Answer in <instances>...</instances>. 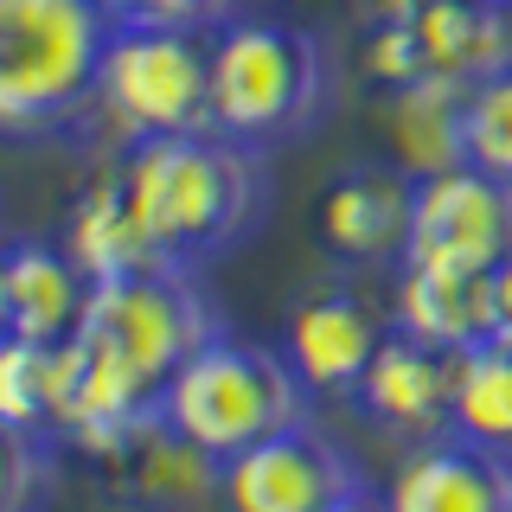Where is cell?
<instances>
[{"label": "cell", "instance_id": "obj_1", "mask_svg": "<svg viewBox=\"0 0 512 512\" xmlns=\"http://www.w3.org/2000/svg\"><path fill=\"white\" fill-rule=\"evenodd\" d=\"M116 173L160 269H186V276H199L205 263L244 244L250 224L263 218V192H269L256 148L218 135V128L128 141Z\"/></svg>", "mask_w": 512, "mask_h": 512}, {"label": "cell", "instance_id": "obj_2", "mask_svg": "<svg viewBox=\"0 0 512 512\" xmlns=\"http://www.w3.org/2000/svg\"><path fill=\"white\" fill-rule=\"evenodd\" d=\"M109 32L103 0H0V135H52L96 109Z\"/></svg>", "mask_w": 512, "mask_h": 512}, {"label": "cell", "instance_id": "obj_3", "mask_svg": "<svg viewBox=\"0 0 512 512\" xmlns=\"http://www.w3.org/2000/svg\"><path fill=\"white\" fill-rule=\"evenodd\" d=\"M327 52L295 20H224L212 32V128L244 148H282L327 109Z\"/></svg>", "mask_w": 512, "mask_h": 512}, {"label": "cell", "instance_id": "obj_4", "mask_svg": "<svg viewBox=\"0 0 512 512\" xmlns=\"http://www.w3.org/2000/svg\"><path fill=\"white\" fill-rule=\"evenodd\" d=\"M308 384L288 365L282 346H256L237 333H212L160 391V416L199 442L212 461H231L244 448L308 423Z\"/></svg>", "mask_w": 512, "mask_h": 512}, {"label": "cell", "instance_id": "obj_5", "mask_svg": "<svg viewBox=\"0 0 512 512\" xmlns=\"http://www.w3.org/2000/svg\"><path fill=\"white\" fill-rule=\"evenodd\" d=\"M96 109L128 141L205 135L212 128V32L116 26L96 77Z\"/></svg>", "mask_w": 512, "mask_h": 512}, {"label": "cell", "instance_id": "obj_6", "mask_svg": "<svg viewBox=\"0 0 512 512\" xmlns=\"http://www.w3.org/2000/svg\"><path fill=\"white\" fill-rule=\"evenodd\" d=\"M365 480L352 455L314 423H295L282 436L244 448L218 468V506L224 512H333Z\"/></svg>", "mask_w": 512, "mask_h": 512}, {"label": "cell", "instance_id": "obj_7", "mask_svg": "<svg viewBox=\"0 0 512 512\" xmlns=\"http://www.w3.org/2000/svg\"><path fill=\"white\" fill-rule=\"evenodd\" d=\"M410 263H448L468 276H493L512 263V180L487 167H455L416 186L410 218Z\"/></svg>", "mask_w": 512, "mask_h": 512}, {"label": "cell", "instance_id": "obj_8", "mask_svg": "<svg viewBox=\"0 0 512 512\" xmlns=\"http://www.w3.org/2000/svg\"><path fill=\"white\" fill-rule=\"evenodd\" d=\"M384 512H512V448L474 436H423L384 480Z\"/></svg>", "mask_w": 512, "mask_h": 512}, {"label": "cell", "instance_id": "obj_9", "mask_svg": "<svg viewBox=\"0 0 512 512\" xmlns=\"http://www.w3.org/2000/svg\"><path fill=\"white\" fill-rule=\"evenodd\" d=\"M384 346V320L365 295L352 288H320V295H301L288 308V327H282V352L288 365L301 372L314 397H340V391H359L365 365L378 359Z\"/></svg>", "mask_w": 512, "mask_h": 512}, {"label": "cell", "instance_id": "obj_10", "mask_svg": "<svg viewBox=\"0 0 512 512\" xmlns=\"http://www.w3.org/2000/svg\"><path fill=\"white\" fill-rule=\"evenodd\" d=\"M218 468L199 442H186L167 416H148L135 436H122L96 461L109 500L135 506V512H192L205 500H218Z\"/></svg>", "mask_w": 512, "mask_h": 512}, {"label": "cell", "instance_id": "obj_11", "mask_svg": "<svg viewBox=\"0 0 512 512\" xmlns=\"http://www.w3.org/2000/svg\"><path fill=\"white\" fill-rule=\"evenodd\" d=\"M410 218H416V180L397 160L378 167H346L320 199V237L333 256L372 269V263H404L410 250Z\"/></svg>", "mask_w": 512, "mask_h": 512}, {"label": "cell", "instance_id": "obj_12", "mask_svg": "<svg viewBox=\"0 0 512 512\" xmlns=\"http://www.w3.org/2000/svg\"><path fill=\"white\" fill-rule=\"evenodd\" d=\"M359 404L397 436H442L455 416V352L416 340V333H384L378 359L359 378Z\"/></svg>", "mask_w": 512, "mask_h": 512}, {"label": "cell", "instance_id": "obj_13", "mask_svg": "<svg viewBox=\"0 0 512 512\" xmlns=\"http://www.w3.org/2000/svg\"><path fill=\"white\" fill-rule=\"evenodd\" d=\"M468 90L461 77H416L384 96V135H391V160L410 173L416 186L436 173L468 167Z\"/></svg>", "mask_w": 512, "mask_h": 512}, {"label": "cell", "instance_id": "obj_14", "mask_svg": "<svg viewBox=\"0 0 512 512\" xmlns=\"http://www.w3.org/2000/svg\"><path fill=\"white\" fill-rule=\"evenodd\" d=\"M391 314H397V333L461 352L487 340L493 327V276H468V269H448V263H410L404 256L397 288H391Z\"/></svg>", "mask_w": 512, "mask_h": 512}, {"label": "cell", "instance_id": "obj_15", "mask_svg": "<svg viewBox=\"0 0 512 512\" xmlns=\"http://www.w3.org/2000/svg\"><path fill=\"white\" fill-rule=\"evenodd\" d=\"M90 308V276L64 244H7V340L64 346Z\"/></svg>", "mask_w": 512, "mask_h": 512}, {"label": "cell", "instance_id": "obj_16", "mask_svg": "<svg viewBox=\"0 0 512 512\" xmlns=\"http://www.w3.org/2000/svg\"><path fill=\"white\" fill-rule=\"evenodd\" d=\"M64 250L84 269L90 282H116V276H141V269H160V256L141 231L135 205L122 192V173L84 186V199L71 205V224H64Z\"/></svg>", "mask_w": 512, "mask_h": 512}, {"label": "cell", "instance_id": "obj_17", "mask_svg": "<svg viewBox=\"0 0 512 512\" xmlns=\"http://www.w3.org/2000/svg\"><path fill=\"white\" fill-rule=\"evenodd\" d=\"M416 39L429 52V71L480 84L500 64H512V7H493V0H429L416 13Z\"/></svg>", "mask_w": 512, "mask_h": 512}, {"label": "cell", "instance_id": "obj_18", "mask_svg": "<svg viewBox=\"0 0 512 512\" xmlns=\"http://www.w3.org/2000/svg\"><path fill=\"white\" fill-rule=\"evenodd\" d=\"M455 436H474L487 448H512V346L474 340L455 352Z\"/></svg>", "mask_w": 512, "mask_h": 512}, {"label": "cell", "instance_id": "obj_19", "mask_svg": "<svg viewBox=\"0 0 512 512\" xmlns=\"http://www.w3.org/2000/svg\"><path fill=\"white\" fill-rule=\"evenodd\" d=\"M52 410H58V346L0 340V423L52 436Z\"/></svg>", "mask_w": 512, "mask_h": 512}, {"label": "cell", "instance_id": "obj_20", "mask_svg": "<svg viewBox=\"0 0 512 512\" xmlns=\"http://www.w3.org/2000/svg\"><path fill=\"white\" fill-rule=\"evenodd\" d=\"M468 160L512 180V64L468 90Z\"/></svg>", "mask_w": 512, "mask_h": 512}, {"label": "cell", "instance_id": "obj_21", "mask_svg": "<svg viewBox=\"0 0 512 512\" xmlns=\"http://www.w3.org/2000/svg\"><path fill=\"white\" fill-rule=\"evenodd\" d=\"M52 442L45 429L0 423V512H39L52 493Z\"/></svg>", "mask_w": 512, "mask_h": 512}, {"label": "cell", "instance_id": "obj_22", "mask_svg": "<svg viewBox=\"0 0 512 512\" xmlns=\"http://www.w3.org/2000/svg\"><path fill=\"white\" fill-rule=\"evenodd\" d=\"M365 71L378 77L384 90L416 84L429 77V52L416 39V20H372V45H365Z\"/></svg>", "mask_w": 512, "mask_h": 512}, {"label": "cell", "instance_id": "obj_23", "mask_svg": "<svg viewBox=\"0 0 512 512\" xmlns=\"http://www.w3.org/2000/svg\"><path fill=\"white\" fill-rule=\"evenodd\" d=\"M237 0H103L116 26H186V32H218Z\"/></svg>", "mask_w": 512, "mask_h": 512}, {"label": "cell", "instance_id": "obj_24", "mask_svg": "<svg viewBox=\"0 0 512 512\" xmlns=\"http://www.w3.org/2000/svg\"><path fill=\"white\" fill-rule=\"evenodd\" d=\"M487 340L512 346V263L493 269V327H487Z\"/></svg>", "mask_w": 512, "mask_h": 512}, {"label": "cell", "instance_id": "obj_25", "mask_svg": "<svg viewBox=\"0 0 512 512\" xmlns=\"http://www.w3.org/2000/svg\"><path fill=\"white\" fill-rule=\"evenodd\" d=\"M333 512H384V500H378V493H352V500H340V506H333Z\"/></svg>", "mask_w": 512, "mask_h": 512}, {"label": "cell", "instance_id": "obj_26", "mask_svg": "<svg viewBox=\"0 0 512 512\" xmlns=\"http://www.w3.org/2000/svg\"><path fill=\"white\" fill-rule=\"evenodd\" d=\"M0 340H7V244H0Z\"/></svg>", "mask_w": 512, "mask_h": 512}, {"label": "cell", "instance_id": "obj_27", "mask_svg": "<svg viewBox=\"0 0 512 512\" xmlns=\"http://www.w3.org/2000/svg\"><path fill=\"white\" fill-rule=\"evenodd\" d=\"M493 7H512V0H493Z\"/></svg>", "mask_w": 512, "mask_h": 512}]
</instances>
